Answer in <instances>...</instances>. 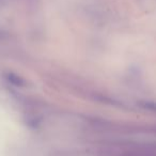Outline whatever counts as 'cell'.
Returning <instances> with one entry per match:
<instances>
[{
  "label": "cell",
  "mask_w": 156,
  "mask_h": 156,
  "mask_svg": "<svg viewBox=\"0 0 156 156\" xmlns=\"http://www.w3.org/2000/svg\"><path fill=\"white\" fill-rule=\"evenodd\" d=\"M145 107H147L149 109H152V110H156L155 103H147V104H145Z\"/></svg>",
  "instance_id": "6da1fadb"
}]
</instances>
